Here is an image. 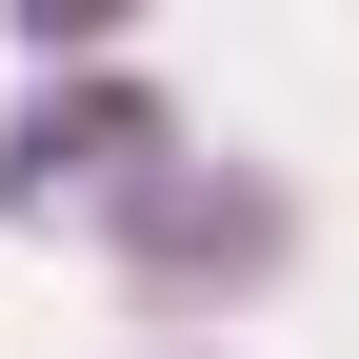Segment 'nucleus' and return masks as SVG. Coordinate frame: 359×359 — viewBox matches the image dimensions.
Here are the masks:
<instances>
[{"mask_svg": "<svg viewBox=\"0 0 359 359\" xmlns=\"http://www.w3.org/2000/svg\"><path fill=\"white\" fill-rule=\"evenodd\" d=\"M20 20H120V0H20Z\"/></svg>", "mask_w": 359, "mask_h": 359, "instance_id": "1", "label": "nucleus"}]
</instances>
